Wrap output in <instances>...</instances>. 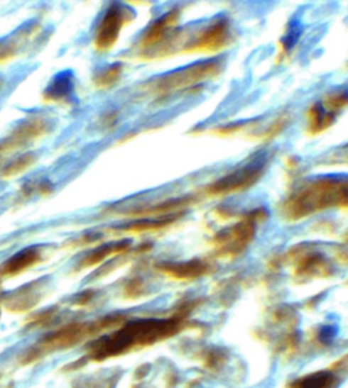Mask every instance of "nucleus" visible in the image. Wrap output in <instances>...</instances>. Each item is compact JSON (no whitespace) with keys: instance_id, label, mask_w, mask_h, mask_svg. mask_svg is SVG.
<instances>
[{"instance_id":"423d86ee","label":"nucleus","mask_w":348,"mask_h":388,"mask_svg":"<svg viewBox=\"0 0 348 388\" xmlns=\"http://www.w3.org/2000/svg\"><path fill=\"white\" fill-rule=\"evenodd\" d=\"M219 71H221V62L218 60L196 64L193 67H188L174 72L173 75L163 80L161 87L169 92L183 90V89L195 86L199 82H203L218 75Z\"/></svg>"},{"instance_id":"7ed1b4c3","label":"nucleus","mask_w":348,"mask_h":388,"mask_svg":"<svg viewBox=\"0 0 348 388\" xmlns=\"http://www.w3.org/2000/svg\"><path fill=\"white\" fill-rule=\"evenodd\" d=\"M264 212L254 211L251 215H248V218L219 233L214 240L218 253L222 257H237L252 242L256 224L264 220Z\"/></svg>"},{"instance_id":"9d476101","label":"nucleus","mask_w":348,"mask_h":388,"mask_svg":"<svg viewBox=\"0 0 348 388\" xmlns=\"http://www.w3.org/2000/svg\"><path fill=\"white\" fill-rule=\"evenodd\" d=\"M331 273V266L325 261V258L320 254H308L303 255L298 261L295 269V275L298 277H321L324 275Z\"/></svg>"},{"instance_id":"39448f33","label":"nucleus","mask_w":348,"mask_h":388,"mask_svg":"<svg viewBox=\"0 0 348 388\" xmlns=\"http://www.w3.org/2000/svg\"><path fill=\"white\" fill-rule=\"evenodd\" d=\"M98 331H101V328L98 326V322L94 325H72V326L64 327L62 330L52 333L45 338H43L40 345L36 346L25 356L23 362H31L33 360L43 356L44 352L68 349V348L80 343L85 337L93 336Z\"/></svg>"},{"instance_id":"0eeeda50","label":"nucleus","mask_w":348,"mask_h":388,"mask_svg":"<svg viewBox=\"0 0 348 388\" xmlns=\"http://www.w3.org/2000/svg\"><path fill=\"white\" fill-rule=\"evenodd\" d=\"M230 43V25L226 18L214 21L206 29L200 31L192 45L188 47L190 52H217L227 47Z\"/></svg>"},{"instance_id":"f03ea898","label":"nucleus","mask_w":348,"mask_h":388,"mask_svg":"<svg viewBox=\"0 0 348 388\" xmlns=\"http://www.w3.org/2000/svg\"><path fill=\"white\" fill-rule=\"evenodd\" d=\"M348 206V179L322 178L301 187L282 205V215L297 221L328 208Z\"/></svg>"},{"instance_id":"f8f14e48","label":"nucleus","mask_w":348,"mask_h":388,"mask_svg":"<svg viewBox=\"0 0 348 388\" xmlns=\"http://www.w3.org/2000/svg\"><path fill=\"white\" fill-rule=\"evenodd\" d=\"M71 80H70V75L68 74H62V75H59L58 78H56V80H55V83L52 84V94L55 95H65V94L68 93L70 90H71Z\"/></svg>"},{"instance_id":"20e7f679","label":"nucleus","mask_w":348,"mask_h":388,"mask_svg":"<svg viewBox=\"0 0 348 388\" xmlns=\"http://www.w3.org/2000/svg\"><path fill=\"white\" fill-rule=\"evenodd\" d=\"M264 167L266 159H254L246 166L237 169L221 178L219 181L211 184L210 187H206L205 192L210 197H221L246 190L260 179V177L264 172Z\"/></svg>"},{"instance_id":"f257e3e1","label":"nucleus","mask_w":348,"mask_h":388,"mask_svg":"<svg viewBox=\"0 0 348 388\" xmlns=\"http://www.w3.org/2000/svg\"><path fill=\"white\" fill-rule=\"evenodd\" d=\"M183 319L180 315L168 319H142L128 323L111 336L94 341L90 345V355L94 360L116 357L128 350L141 346H150L177 334Z\"/></svg>"},{"instance_id":"6e6552de","label":"nucleus","mask_w":348,"mask_h":388,"mask_svg":"<svg viewBox=\"0 0 348 388\" xmlns=\"http://www.w3.org/2000/svg\"><path fill=\"white\" fill-rule=\"evenodd\" d=\"M159 269L175 279H195L208 273L210 266L203 261H188V262H170L159 266Z\"/></svg>"},{"instance_id":"1a4fd4ad","label":"nucleus","mask_w":348,"mask_h":388,"mask_svg":"<svg viewBox=\"0 0 348 388\" xmlns=\"http://www.w3.org/2000/svg\"><path fill=\"white\" fill-rule=\"evenodd\" d=\"M340 377L332 371H317L291 382L287 388H337Z\"/></svg>"},{"instance_id":"9b49d317","label":"nucleus","mask_w":348,"mask_h":388,"mask_svg":"<svg viewBox=\"0 0 348 388\" xmlns=\"http://www.w3.org/2000/svg\"><path fill=\"white\" fill-rule=\"evenodd\" d=\"M38 254L36 250L29 249L23 250L21 251L19 254H16V257H13L7 265H6V270L9 273H16V272H19L25 267H28L29 265H32L36 260H37Z\"/></svg>"}]
</instances>
